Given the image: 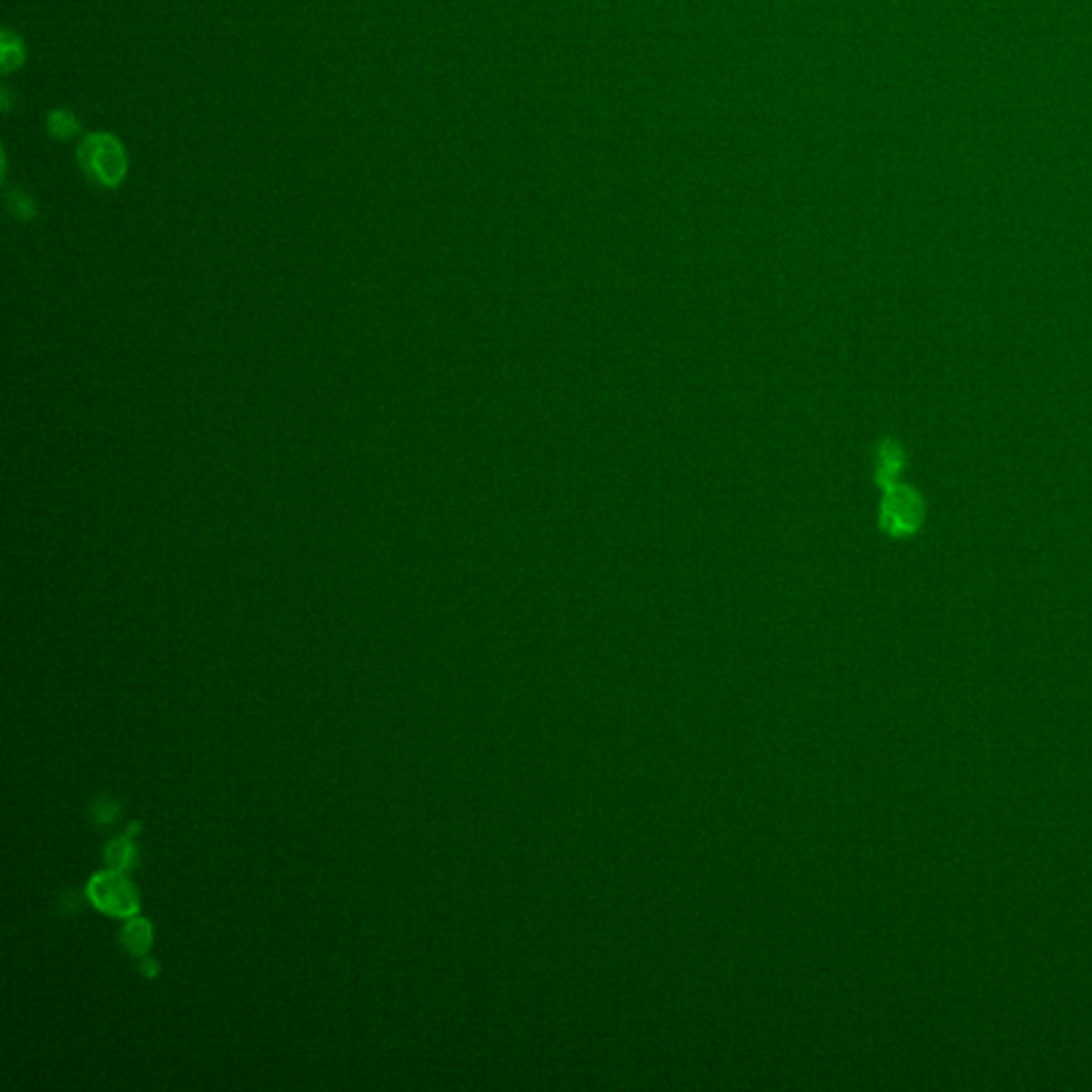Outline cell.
Segmentation results:
<instances>
[{
	"instance_id": "cell-8",
	"label": "cell",
	"mask_w": 1092,
	"mask_h": 1092,
	"mask_svg": "<svg viewBox=\"0 0 1092 1092\" xmlns=\"http://www.w3.org/2000/svg\"><path fill=\"white\" fill-rule=\"evenodd\" d=\"M130 856H133V847H130L128 840H115L108 849V862L113 871H122L130 862Z\"/></svg>"
},
{
	"instance_id": "cell-1",
	"label": "cell",
	"mask_w": 1092,
	"mask_h": 1092,
	"mask_svg": "<svg viewBox=\"0 0 1092 1092\" xmlns=\"http://www.w3.org/2000/svg\"><path fill=\"white\" fill-rule=\"evenodd\" d=\"M77 163L84 176L101 188L120 186L128 171L124 143L111 133L95 130L82 137L77 146Z\"/></svg>"
},
{
	"instance_id": "cell-7",
	"label": "cell",
	"mask_w": 1092,
	"mask_h": 1092,
	"mask_svg": "<svg viewBox=\"0 0 1092 1092\" xmlns=\"http://www.w3.org/2000/svg\"><path fill=\"white\" fill-rule=\"evenodd\" d=\"M899 468H901V451L894 444H886L879 453V464H877L879 480L886 486H892V480L899 473Z\"/></svg>"
},
{
	"instance_id": "cell-3",
	"label": "cell",
	"mask_w": 1092,
	"mask_h": 1092,
	"mask_svg": "<svg viewBox=\"0 0 1092 1092\" xmlns=\"http://www.w3.org/2000/svg\"><path fill=\"white\" fill-rule=\"evenodd\" d=\"M919 521H922V502H919V497L913 491L905 489V486H888V495L884 499V506H881V523H884V528L894 536H903L913 532Z\"/></svg>"
},
{
	"instance_id": "cell-4",
	"label": "cell",
	"mask_w": 1092,
	"mask_h": 1092,
	"mask_svg": "<svg viewBox=\"0 0 1092 1092\" xmlns=\"http://www.w3.org/2000/svg\"><path fill=\"white\" fill-rule=\"evenodd\" d=\"M47 133L58 141H71L82 133V124H79L77 115L69 109H51L47 113Z\"/></svg>"
},
{
	"instance_id": "cell-5",
	"label": "cell",
	"mask_w": 1092,
	"mask_h": 1092,
	"mask_svg": "<svg viewBox=\"0 0 1092 1092\" xmlns=\"http://www.w3.org/2000/svg\"><path fill=\"white\" fill-rule=\"evenodd\" d=\"M24 60H26V49L22 38L16 33L3 31V35H0V64H3V71L11 73L20 69Z\"/></svg>"
},
{
	"instance_id": "cell-6",
	"label": "cell",
	"mask_w": 1092,
	"mask_h": 1092,
	"mask_svg": "<svg viewBox=\"0 0 1092 1092\" xmlns=\"http://www.w3.org/2000/svg\"><path fill=\"white\" fill-rule=\"evenodd\" d=\"M150 939H152V928H150V924L146 922V919H133V922L126 924L124 943L128 945V950L133 954H137V956L146 954L150 943H152Z\"/></svg>"
},
{
	"instance_id": "cell-2",
	"label": "cell",
	"mask_w": 1092,
	"mask_h": 1092,
	"mask_svg": "<svg viewBox=\"0 0 1092 1092\" xmlns=\"http://www.w3.org/2000/svg\"><path fill=\"white\" fill-rule=\"evenodd\" d=\"M88 894L99 910L109 915H133L137 911V894L133 886L117 873L109 871L90 881Z\"/></svg>"
}]
</instances>
